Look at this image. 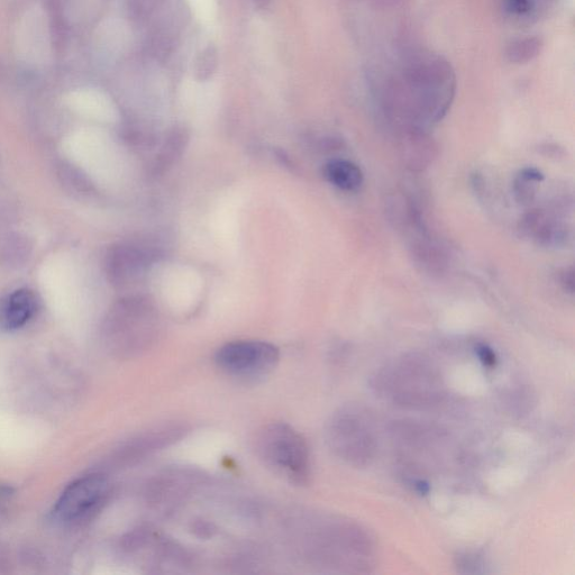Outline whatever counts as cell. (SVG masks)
I'll return each mask as SVG.
<instances>
[{"instance_id": "1", "label": "cell", "mask_w": 575, "mask_h": 575, "mask_svg": "<svg viewBox=\"0 0 575 575\" xmlns=\"http://www.w3.org/2000/svg\"><path fill=\"white\" fill-rule=\"evenodd\" d=\"M376 388L403 406H430L441 396V381L432 364L409 359L379 373Z\"/></svg>"}, {"instance_id": "2", "label": "cell", "mask_w": 575, "mask_h": 575, "mask_svg": "<svg viewBox=\"0 0 575 575\" xmlns=\"http://www.w3.org/2000/svg\"><path fill=\"white\" fill-rule=\"evenodd\" d=\"M258 452L269 468L296 485L310 477V453L305 438L287 424H272L258 438Z\"/></svg>"}, {"instance_id": "3", "label": "cell", "mask_w": 575, "mask_h": 575, "mask_svg": "<svg viewBox=\"0 0 575 575\" xmlns=\"http://www.w3.org/2000/svg\"><path fill=\"white\" fill-rule=\"evenodd\" d=\"M327 438L335 454L355 467L370 464L376 456V434L368 417L358 409L337 413L328 424Z\"/></svg>"}, {"instance_id": "4", "label": "cell", "mask_w": 575, "mask_h": 575, "mask_svg": "<svg viewBox=\"0 0 575 575\" xmlns=\"http://www.w3.org/2000/svg\"><path fill=\"white\" fill-rule=\"evenodd\" d=\"M280 359L277 346L262 341L227 343L215 355L217 367L227 376L258 380L276 369Z\"/></svg>"}, {"instance_id": "5", "label": "cell", "mask_w": 575, "mask_h": 575, "mask_svg": "<svg viewBox=\"0 0 575 575\" xmlns=\"http://www.w3.org/2000/svg\"><path fill=\"white\" fill-rule=\"evenodd\" d=\"M108 481L103 474H89L75 482L62 492L52 510L56 522L67 524L87 516L105 499Z\"/></svg>"}, {"instance_id": "6", "label": "cell", "mask_w": 575, "mask_h": 575, "mask_svg": "<svg viewBox=\"0 0 575 575\" xmlns=\"http://www.w3.org/2000/svg\"><path fill=\"white\" fill-rule=\"evenodd\" d=\"M121 332L131 351L149 348L159 333L158 309L148 297H133L121 305Z\"/></svg>"}, {"instance_id": "7", "label": "cell", "mask_w": 575, "mask_h": 575, "mask_svg": "<svg viewBox=\"0 0 575 575\" xmlns=\"http://www.w3.org/2000/svg\"><path fill=\"white\" fill-rule=\"evenodd\" d=\"M160 251L151 243H134L121 246L112 260V272L121 284L139 280L158 261Z\"/></svg>"}, {"instance_id": "8", "label": "cell", "mask_w": 575, "mask_h": 575, "mask_svg": "<svg viewBox=\"0 0 575 575\" xmlns=\"http://www.w3.org/2000/svg\"><path fill=\"white\" fill-rule=\"evenodd\" d=\"M36 297L31 290L20 289L0 305V326L5 331L20 330L35 314Z\"/></svg>"}, {"instance_id": "9", "label": "cell", "mask_w": 575, "mask_h": 575, "mask_svg": "<svg viewBox=\"0 0 575 575\" xmlns=\"http://www.w3.org/2000/svg\"><path fill=\"white\" fill-rule=\"evenodd\" d=\"M189 141L188 133L181 127H175L161 145L157 158L153 160L151 171L154 176L168 171L184 154Z\"/></svg>"}, {"instance_id": "10", "label": "cell", "mask_w": 575, "mask_h": 575, "mask_svg": "<svg viewBox=\"0 0 575 575\" xmlns=\"http://www.w3.org/2000/svg\"><path fill=\"white\" fill-rule=\"evenodd\" d=\"M325 178L331 184L344 191H357L363 184V173L353 162L334 160L328 162L324 169Z\"/></svg>"}, {"instance_id": "11", "label": "cell", "mask_w": 575, "mask_h": 575, "mask_svg": "<svg viewBox=\"0 0 575 575\" xmlns=\"http://www.w3.org/2000/svg\"><path fill=\"white\" fill-rule=\"evenodd\" d=\"M543 49V41L537 36H525L511 41L506 48V58L514 65H525L535 59Z\"/></svg>"}, {"instance_id": "12", "label": "cell", "mask_w": 575, "mask_h": 575, "mask_svg": "<svg viewBox=\"0 0 575 575\" xmlns=\"http://www.w3.org/2000/svg\"><path fill=\"white\" fill-rule=\"evenodd\" d=\"M218 66L217 50L214 47L206 48L196 60V77L205 81L213 77Z\"/></svg>"}, {"instance_id": "13", "label": "cell", "mask_w": 575, "mask_h": 575, "mask_svg": "<svg viewBox=\"0 0 575 575\" xmlns=\"http://www.w3.org/2000/svg\"><path fill=\"white\" fill-rule=\"evenodd\" d=\"M535 0H506L507 12L515 16H525L533 11Z\"/></svg>"}, {"instance_id": "14", "label": "cell", "mask_w": 575, "mask_h": 575, "mask_svg": "<svg viewBox=\"0 0 575 575\" xmlns=\"http://www.w3.org/2000/svg\"><path fill=\"white\" fill-rule=\"evenodd\" d=\"M478 357L480 361L486 365V367H495L497 363L496 354L487 345H479L477 349Z\"/></svg>"}]
</instances>
